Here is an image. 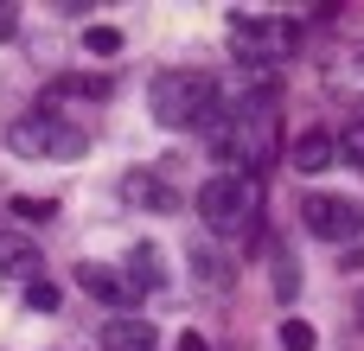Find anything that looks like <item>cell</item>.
Listing matches in <instances>:
<instances>
[{"label":"cell","mask_w":364,"mask_h":351,"mask_svg":"<svg viewBox=\"0 0 364 351\" xmlns=\"http://www.w3.org/2000/svg\"><path fill=\"white\" fill-rule=\"evenodd\" d=\"M147 109L160 128H211V115L224 109V90L211 70H192V64H173V70H154L147 83Z\"/></svg>","instance_id":"obj_1"},{"label":"cell","mask_w":364,"mask_h":351,"mask_svg":"<svg viewBox=\"0 0 364 351\" xmlns=\"http://www.w3.org/2000/svg\"><path fill=\"white\" fill-rule=\"evenodd\" d=\"M192 211H198V224H205L211 237L243 243V237L256 230V217H262V185H256L250 173H211V179L198 185Z\"/></svg>","instance_id":"obj_2"},{"label":"cell","mask_w":364,"mask_h":351,"mask_svg":"<svg viewBox=\"0 0 364 351\" xmlns=\"http://www.w3.org/2000/svg\"><path fill=\"white\" fill-rule=\"evenodd\" d=\"M6 147H13L19 160H51V166H70V160H83V153H90V122L26 109L19 122H6Z\"/></svg>","instance_id":"obj_3"},{"label":"cell","mask_w":364,"mask_h":351,"mask_svg":"<svg viewBox=\"0 0 364 351\" xmlns=\"http://www.w3.org/2000/svg\"><path fill=\"white\" fill-rule=\"evenodd\" d=\"M224 32H230L237 64H282L294 51V38H301V26L282 19V13H230Z\"/></svg>","instance_id":"obj_4"},{"label":"cell","mask_w":364,"mask_h":351,"mask_svg":"<svg viewBox=\"0 0 364 351\" xmlns=\"http://www.w3.org/2000/svg\"><path fill=\"white\" fill-rule=\"evenodd\" d=\"M301 224L320 243H358L364 237V205L358 198H333V192H307L301 198Z\"/></svg>","instance_id":"obj_5"},{"label":"cell","mask_w":364,"mask_h":351,"mask_svg":"<svg viewBox=\"0 0 364 351\" xmlns=\"http://www.w3.org/2000/svg\"><path fill=\"white\" fill-rule=\"evenodd\" d=\"M109 96H115L109 77H96V70H64V77H51V83L38 90L32 109H45V115H70V109H90V102H109Z\"/></svg>","instance_id":"obj_6"},{"label":"cell","mask_w":364,"mask_h":351,"mask_svg":"<svg viewBox=\"0 0 364 351\" xmlns=\"http://www.w3.org/2000/svg\"><path fill=\"white\" fill-rule=\"evenodd\" d=\"M77 288L96 294L109 313H134V307H141V294H134V281H128L122 262H77Z\"/></svg>","instance_id":"obj_7"},{"label":"cell","mask_w":364,"mask_h":351,"mask_svg":"<svg viewBox=\"0 0 364 351\" xmlns=\"http://www.w3.org/2000/svg\"><path fill=\"white\" fill-rule=\"evenodd\" d=\"M102 351H160V326L147 313H109L102 333H96Z\"/></svg>","instance_id":"obj_8"},{"label":"cell","mask_w":364,"mask_h":351,"mask_svg":"<svg viewBox=\"0 0 364 351\" xmlns=\"http://www.w3.org/2000/svg\"><path fill=\"white\" fill-rule=\"evenodd\" d=\"M122 205H141V211H179V192L160 179V173H122Z\"/></svg>","instance_id":"obj_9"},{"label":"cell","mask_w":364,"mask_h":351,"mask_svg":"<svg viewBox=\"0 0 364 351\" xmlns=\"http://www.w3.org/2000/svg\"><path fill=\"white\" fill-rule=\"evenodd\" d=\"M38 269H45V262H38V243H32L26 230H0V275L32 288V281H38Z\"/></svg>","instance_id":"obj_10"},{"label":"cell","mask_w":364,"mask_h":351,"mask_svg":"<svg viewBox=\"0 0 364 351\" xmlns=\"http://www.w3.org/2000/svg\"><path fill=\"white\" fill-rule=\"evenodd\" d=\"M288 160H294L301 173H326V166L339 160V134H326V128H301L294 147H288Z\"/></svg>","instance_id":"obj_11"},{"label":"cell","mask_w":364,"mask_h":351,"mask_svg":"<svg viewBox=\"0 0 364 351\" xmlns=\"http://www.w3.org/2000/svg\"><path fill=\"white\" fill-rule=\"evenodd\" d=\"M122 269H128V281H134V294H154V288L166 281V269H160V249H154V243H141V249H128V256H122Z\"/></svg>","instance_id":"obj_12"},{"label":"cell","mask_w":364,"mask_h":351,"mask_svg":"<svg viewBox=\"0 0 364 351\" xmlns=\"http://www.w3.org/2000/svg\"><path fill=\"white\" fill-rule=\"evenodd\" d=\"M192 275H198L205 288H230V269H224V256H211V249H192Z\"/></svg>","instance_id":"obj_13"},{"label":"cell","mask_w":364,"mask_h":351,"mask_svg":"<svg viewBox=\"0 0 364 351\" xmlns=\"http://www.w3.org/2000/svg\"><path fill=\"white\" fill-rule=\"evenodd\" d=\"M339 160H346V166H364V115L346 122V134H339Z\"/></svg>","instance_id":"obj_14"},{"label":"cell","mask_w":364,"mask_h":351,"mask_svg":"<svg viewBox=\"0 0 364 351\" xmlns=\"http://www.w3.org/2000/svg\"><path fill=\"white\" fill-rule=\"evenodd\" d=\"M314 339H320V333H314L307 320H282V351H314Z\"/></svg>","instance_id":"obj_15"},{"label":"cell","mask_w":364,"mask_h":351,"mask_svg":"<svg viewBox=\"0 0 364 351\" xmlns=\"http://www.w3.org/2000/svg\"><path fill=\"white\" fill-rule=\"evenodd\" d=\"M51 211H58L51 198H13V217H19V224H45Z\"/></svg>","instance_id":"obj_16"},{"label":"cell","mask_w":364,"mask_h":351,"mask_svg":"<svg viewBox=\"0 0 364 351\" xmlns=\"http://www.w3.org/2000/svg\"><path fill=\"white\" fill-rule=\"evenodd\" d=\"M26 307H32V313H58V288H51V281L38 275V281L26 288Z\"/></svg>","instance_id":"obj_17"},{"label":"cell","mask_w":364,"mask_h":351,"mask_svg":"<svg viewBox=\"0 0 364 351\" xmlns=\"http://www.w3.org/2000/svg\"><path fill=\"white\" fill-rule=\"evenodd\" d=\"M90 51H102V58L122 51V32H115V26H90Z\"/></svg>","instance_id":"obj_18"},{"label":"cell","mask_w":364,"mask_h":351,"mask_svg":"<svg viewBox=\"0 0 364 351\" xmlns=\"http://www.w3.org/2000/svg\"><path fill=\"white\" fill-rule=\"evenodd\" d=\"M13 26H19V6H6V0H0V38H13Z\"/></svg>","instance_id":"obj_19"},{"label":"cell","mask_w":364,"mask_h":351,"mask_svg":"<svg viewBox=\"0 0 364 351\" xmlns=\"http://www.w3.org/2000/svg\"><path fill=\"white\" fill-rule=\"evenodd\" d=\"M179 351H205V339H198V333H186V339H179Z\"/></svg>","instance_id":"obj_20"}]
</instances>
